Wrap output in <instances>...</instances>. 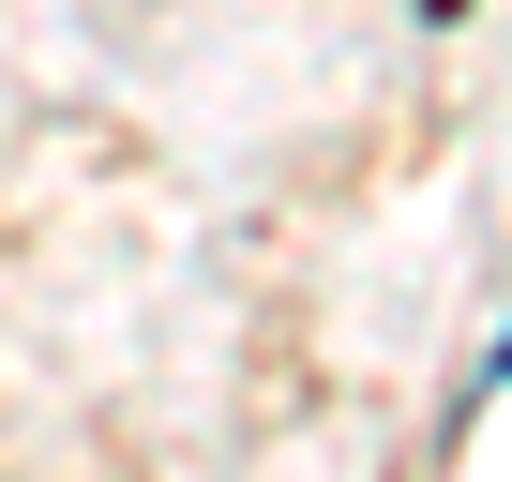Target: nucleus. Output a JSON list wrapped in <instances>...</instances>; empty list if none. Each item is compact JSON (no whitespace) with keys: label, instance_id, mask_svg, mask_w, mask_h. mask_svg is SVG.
Masks as SVG:
<instances>
[{"label":"nucleus","instance_id":"nucleus-1","mask_svg":"<svg viewBox=\"0 0 512 482\" xmlns=\"http://www.w3.org/2000/svg\"><path fill=\"white\" fill-rule=\"evenodd\" d=\"M497 392H512V332H497Z\"/></svg>","mask_w":512,"mask_h":482}]
</instances>
